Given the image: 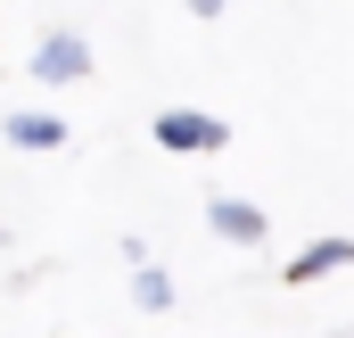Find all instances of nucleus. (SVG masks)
<instances>
[{
  "label": "nucleus",
  "instance_id": "obj_1",
  "mask_svg": "<svg viewBox=\"0 0 354 338\" xmlns=\"http://www.w3.org/2000/svg\"><path fill=\"white\" fill-rule=\"evenodd\" d=\"M157 149H174V157H214V149H231V132H223V116H206V107H157Z\"/></svg>",
  "mask_w": 354,
  "mask_h": 338
},
{
  "label": "nucleus",
  "instance_id": "obj_2",
  "mask_svg": "<svg viewBox=\"0 0 354 338\" xmlns=\"http://www.w3.org/2000/svg\"><path fill=\"white\" fill-rule=\"evenodd\" d=\"M83 75H91V42L75 25H58V33L33 42V83H83Z\"/></svg>",
  "mask_w": 354,
  "mask_h": 338
},
{
  "label": "nucleus",
  "instance_id": "obj_3",
  "mask_svg": "<svg viewBox=\"0 0 354 338\" xmlns=\"http://www.w3.org/2000/svg\"><path fill=\"white\" fill-rule=\"evenodd\" d=\"M206 231L231 248H264V206L256 198H206Z\"/></svg>",
  "mask_w": 354,
  "mask_h": 338
},
{
  "label": "nucleus",
  "instance_id": "obj_4",
  "mask_svg": "<svg viewBox=\"0 0 354 338\" xmlns=\"http://www.w3.org/2000/svg\"><path fill=\"white\" fill-rule=\"evenodd\" d=\"M0 132H8V149H58V141H66V124H58L50 107H8Z\"/></svg>",
  "mask_w": 354,
  "mask_h": 338
},
{
  "label": "nucleus",
  "instance_id": "obj_5",
  "mask_svg": "<svg viewBox=\"0 0 354 338\" xmlns=\"http://www.w3.org/2000/svg\"><path fill=\"white\" fill-rule=\"evenodd\" d=\"M346 264H354V240L338 231V240H313V248L297 256V264H288V281H322V272H346Z\"/></svg>",
  "mask_w": 354,
  "mask_h": 338
},
{
  "label": "nucleus",
  "instance_id": "obj_6",
  "mask_svg": "<svg viewBox=\"0 0 354 338\" xmlns=\"http://www.w3.org/2000/svg\"><path fill=\"white\" fill-rule=\"evenodd\" d=\"M132 305H140V314H165V305H174V281H165L157 264H140V272H132Z\"/></svg>",
  "mask_w": 354,
  "mask_h": 338
},
{
  "label": "nucleus",
  "instance_id": "obj_7",
  "mask_svg": "<svg viewBox=\"0 0 354 338\" xmlns=\"http://www.w3.org/2000/svg\"><path fill=\"white\" fill-rule=\"evenodd\" d=\"M223 8H231V0H189V17H223Z\"/></svg>",
  "mask_w": 354,
  "mask_h": 338
}]
</instances>
